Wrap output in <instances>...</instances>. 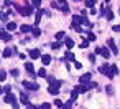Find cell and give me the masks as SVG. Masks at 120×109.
<instances>
[{
  "mask_svg": "<svg viewBox=\"0 0 120 109\" xmlns=\"http://www.w3.org/2000/svg\"><path fill=\"white\" fill-rule=\"evenodd\" d=\"M18 13L23 15V17H28V15L33 13V8H31L30 4H26V5H23V7H18Z\"/></svg>",
  "mask_w": 120,
  "mask_h": 109,
  "instance_id": "obj_1",
  "label": "cell"
},
{
  "mask_svg": "<svg viewBox=\"0 0 120 109\" xmlns=\"http://www.w3.org/2000/svg\"><path fill=\"white\" fill-rule=\"evenodd\" d=\"M84 25V18L79 15H72V27H81Z\"/></svg>",
  "mask_w": 120,
  "mask_h": 109,
  "instance_id": "obj_2",
  "label": "cell"
},
{
  "mask_svg": "<svg viewBox=\"0 0 120 109\" xmlns=\"http://www.w3.org/2000/svg\"><path fill=\"white\" fill-rule=\"evenodd\" d=\"M23 86L26 88V89H30V91H36L40 86L36 84V83H33V81H23Z\"/></svg>",
  "mask_w": 120,
  "mask_h": 109,
  "instance_id": "obj_3",
  "label": "cell"
},
{
  "mask_svg": "<svg viewBox=\"0 0 120 109\" xmlns=\"http://www.w3.org/2000/svg\"><path fill=\"white\" fill-rule=\"evenodd\" d=\"M48 93H49V94H54V96H56V94L59 93V83H58V81H56V83H53V84H51V86L48 88Z\"/></svg>",
  "mask_w": 120,
  "mask_h": 109,
  "instance_id": "obj_4",
  "label": "cell"
},
{
  "mask_svg": "<svg viewBox=\"0 0 120 109\" xmlns=\"http://www.w3.org/2000/svg\"><path fill=\"white\" fill-rule=\"evenodd\" d=\"M95 53H97V55H102L104 58H109V56H110V51H109L107 48H102V46L95 48Z\"/></svg>",
  "mask_w": 120,
  "mask_h": 109,
  "instance_id": "obj_5",
  "label": "cell"
},
{
  "mask_svg": "<svg viewBox=\"0 0 120 109\" xmlns=\"http://www.w3.org/2000/svg\"><path fill=\"white\" fill-rule=\"evenodd\" d=\"M99 71H100L102 74H105L107 78H110V79H112V76H110V68H109V65H102V66L99 68Z\"/></svg>",
  "mask_w": 120,
  "mask_h": 109,
  "instance_id": "obj_6",
  "label": "cell"
},
{
  "mask_svg": "<svg viewBox=\"0 0 120 109\" xmlns=\"http://www.w3.org/2000/svg\"><path fill=\"white\" fill-rule=\"evenodd\" d=\"M90 79H92V74H90V73H86V74H82V76L79 78V83H81V84H87Z\"/></svg>",
  "mask_w": 120,
  "mask_h": 109,
  "instance_id": "obj_7",
  "label": "cell"
},
{
  "mask_svg": "<svg viewBox=\"0 0 120 109\" xmlns=\"http://www.w3.org/2000/svg\"><path fill=\"white\" fill-rule=\"evenodd\" d=\"M0 38H2L4 41H10L12 40V35L8 32H4V30H0Z\"/></svg>",
  "mask_w": 120,
  "mask_h": 109,
  "instance_id": "obj_8",
  "label": "cell"
},
{
  "mask_svg": "<svg viewBox=\"0 0 120 109\" xmlns=\"http://www.w3.org/2000/svg\"><path fill=\"white\" fill-rule=\"evenodd\" d=\"M25 68H26V71L30 73V76H31V78H35V76H36V73H35V69H33V65H31V63H25Z\"/></svg>",
  "mask_w": 120,
  "mask_h": 109,
  "instance_id": "obj_9",
  "label": "cell"
},
{
  "mask_svg": "<svg viewBox=\"0 0 120 109\" xmlns=\"http://www.w3.org/2000/svg\"><path fill=\"white\" fill-rule=\"evenodd\" d=\"M5 102H8V104H17V97L10 93V94H7V96H5Z\"/></svg>",
  "mask_w": 120,
  "mask_h": 109,
  "instance_id": "obj_10",
  "label": "cell"
},
{
  "mask_svg": "<svg viewBox=\"0 0 120 109\" xmlns=\"http://www.w3.org/2000/svg\"><path fill=\"white\" fill-rule=\"evenodd\" d=\"M107 43H109V46H110V50H112V53H113V55H117V53H118V48L115 46V41H113V40L110 38V40H109Z\"/></svg>",
  "mask_w": 120,
  "mask_h": 109,
  "instance_id": "obj_11",
  "label": "cell"
},
{
  "mask_svg": "<svg viewBox=\"0 0 120 109\" xmlns=\"http://www.w3.org/2000/svg\"><path fill=\"white\" fill-rule=\"evenodd\" d=\"M30 58H31V60L40 58V50H31V51H30Z\"/></svg>",
  "mask_w": 120,
  "mask_h": 109,
  "instance_id": "obj_12",
  "label": "cell"
},
{
  "mask_svg": "<svg viewBox=\"0 0 120 109\" xmlns=\"http://www.w3.org/2000/svg\"><path fill=\"white\" fill-rule=\"evenodd\" d=\"M20 101H22V104H25V106H26V104H30V101H28V96H26L25 93H22V94H20Z\"/></svg>",
  "mask_w": 120,
  "mask_h": 109,
  "instance_id": "obj_13",
  "label": "cell"
},
{
  "mask_svg": "<svg viewBox=\"0 0 120 109\" xmlns=\"http://www.w3.org/2000/svg\"><path fill=\"white\" fill-rule=\"evenodd\" d=\"M7 30H8V32L17 30V23H15V22H8V23H7Z\"/></svg>",
  "mask_w": 120,
  "mask_h": 109,
  "instance_id": "obj_14",
  "label": "cell"
},
{
  "mask_svg": "<svg viewBox=\"0 0 120 109\" xmlns=\"http://www.w3.org/2000/svg\"><path fill=\"white\" fill-rule=\"evenodd\" d=\"M20 32H22V33H28V32H31V27L25 23V25H22V27H20Z\"/></svg>",
  "mask_w": 120,
  "mask_h": 109,
  "instance_id": "obj_15",
  "label": "cell"
},
{
  "mask_svg": "<svg viewBox=\"0 0 120 109\" xmlns=\"http://www.w3.org/2000/svg\"><path fill=\"white\" fill-rule=\"evenodd\" d=\"M41 61H43V65H49L51 63V56L49 55H43L41 56Z\"/></svg>",
  "mask_w": 120,
  "mask_h": 109,
  "instance_id": "obj_16",
  "label": "cell"
},
{
  "mask_svg": "<svg viewBox=\"0 0 120 109\" xmlns=\"http://www.w3.org/2000/svg\"><path fill=\"white\" fill-rule=\"evenodd\" d=\"M41 15H43V10L40 8V10L36 12V22H35V25H36V27L40 25V20H41Z\"/></svg>",
  "mask_w": 120,
  "mask_h": 109,
  "instance_id": "obj_17",
  "label": "cell"
},
{
  "mask_svg": "<svg viewBox=\"0 0 120 109\" xmlns=\"http://www.w3.org/2000/svg\"><path fill=\"white\" fill-rule=\"evenodd\" d=\"M117 73H118V68H117V65H112V66H110V76L113 78Z\"/></svg>",
  "mask_w": 120,
  "mask_h": 109,
  "instance_id": "obj_18",
  "label": "cell"
},
{
  "mask_svg": "<svg viewBox=\"0 0 120 109\" xmlns=\"http://www.w3.org/2000/svg\"><path fill=\"white\" fill-rule=\"evenodd\" d=\"M12 55H13V50H12V48H7V50H4V56H5V58H10Z\"/></svg>",
  "mask_w": 120,
  "mask_h": 109,
  "instance_id": "obj_19",
  "label": "cell"
},
{
  "mask_svg": "<svg viewBox=\"0 0 120 109\" xmlns=\"http://www.w3.org/2000/svg\"><path fill=\"white\" fill-rule=\"evenodd\" d=\"M59 10H63L64 13H69V5H68V4H63V2H61V8H59Z\"/></svg>",
  "mask_w": 120,
  "mask_h": 109,
  "instance_id": "obj_20",
  "label": "cell"
},
{
  "mask_svg": "<svg viewBox=\"0 0 120 109\" xmlns=\"http://www.w3.org/2000/svg\"><path fill=\"white\" fill-rule=\"evenodd\" d=\"M31 33H33V36H40L41 35V30L38 27H35V28H31Z\"/></svg>",
  "mask_w": 120,
  "mask_h": 109,
  "instance_id": "obj_21",
  "label": "cell"
},
{
  "mask_svg": "<svg viewBox=\"0 0 120 109\" xmlns=\"http://www.w3.org/2000/svg\"><path fill=\"white\" fill-rule=\"evenodd\" d=\"M64 45H66L68 48H72V46H74V41H72L71 38H66V40H64Z\"/></svg>",
  "mask_w": 120,
  "mask_h": 109,
  "instance_id": "obj_22",
  "label": "cell"
},
{
  "mask_svg": "<svg viewBox=\"0 0 120 109\" xmlns=\"http://www.w3.org/2000/svg\"><path fill=\"white\" fill-rule=\"evenodd\" d=\"M64 60H69V61H74V60H76V58H74V55H72V53H71V51H68V53H66V55H64Z\"/></svg>",
  "mask_w": 120,
  "mask_h": 109,
  "instance_id": "obj_23",
  "label": "cell"
},
{
  "mask_svg": "<svg viewBox=\"0 0 120 109\" xmlns=\"http://www.w3.org/2000/svg\"><path fill=\"white\" fill-rule=\"evenodd\" d=\"M95 38H97V36H95L92 32H87V40H89V41H95Z\"/></svg>",
  "mask_w": 120,
  "mask_h": 109,
  "instance_id": "obj_24",
  "label": "cell"
},
{
  "mask_svg": "<svg viewBox=\"0 0 120 109\" xmlns=\"http://www.w3.org/2000/svg\"><path fill=\"white\" fill-rule=\"evenodd\" d=\"M36 76H40V78H45V76H46V69H45V68H41V69L36 73Z\"/></svg>",
  "mask_w": 120,
  "mask_h": 109,
  "instance_id": "obj_25",
  "label": "cell"
},
{
  "mask_svg": "<svg viewBox=\"0 0 120 109\" xmlns=\"http://www.w3.org/2000/svg\"><path fill=\"white\" fill-rule=\"evenodd\" d=\"M77 96H79V93H77V91H76V89H74V91H72V93H71V101H72V102H74V101H76V99H77Z\"/></svg>",
  "mask_w": 120,
  "mask_h": 109,
  "instance_id": "obj_26",
  "label": "cell"
},
{
  "mask_svg": "<svg viewBox=\"0 0 120 109\" xmlns=\"http://www.w3.org/2000/svg\"><path fill=\"white\" fill-rule=\"evenodd\" d=\"M64 35H66L64 32H58V33H56L54 36H56V40H63V38H64Z\"/></svg>",
  "mask_w": 120,
  "mask_h": 109,
  "instance_id": "obj_27",
  "label": "cell"
},
{
  "mask_svg": "<svg viewBox=\"0 0 120 109\" xmlns=\"http://www.w3.org/2000/svg\"><path fill=\"white\" fill-rule=\"evenodd\" d=\"M105 91H107V94H113V86H112V84L105 86Z\"/></svg>",
  "mask_w": 120,
  "mask_h": 109,
  "instance_id": "obj_28",
  "label": "cell"
},
{
  "mask_svg": "<svg viewBox=\"0 0 120 109\" xmlns=\"http://www.w3.org/2000/svg\"><path fill=\"white\" fill-rule=\"evenodd\" d=\"M38 109H51V104H49V102H43Z\"/></svg>",
  "mask_w": 120,
  "mask_h": 109,
  "instance_id": "obj_29",
  "label": "cell"
},
{
  "mask_svg": "<svg viewBox=\"0 0 120 109\" xmlns=\"http://www.w3.org/2000/svg\"><path fill=\"white\" fill-rule=\"evenodd\" d=\"M30 5H31V7H40V5H41V0H33Z\"/></svg>",
  "mask_w": 120,
  "mask_h": 109,
  "instance_id": "obj_30",
  "label": "cell"
},
{
  "mask_svg": "<svg viewBox=\"0 0 120 109\" xmlns=\"http://www.w3.org/2000/svg\"><path fill=\"white\" fill-rule=\"evenodd\" d=\"M61 8V2H51V8Z\"/></svg>",
  "mask_w": 120,
  "mask_h": 109,
  "instance_id": "obj_31",
  "label": "cell"
},
{
  "mask_svg": "<svg viewBox=\"0 0 120 109\" xmlns=\"http://www.w3.org/2000/svg\"><path fill=\"white\" fill-rule=\"evenodd\" d=\"M5 78H7V73H5L4 69H0V81H4Z\"/></svg>",
  "mask_w": 120,
  "mask_h": 109,
  "instance_id": "obj_32",
  "label": "cell"
},
{
  "mask_svg": "<svg viewBox=\"0 0 120 109\" xmlns=\"http://www.w3.org/2000/svg\"><path fill=\"white\" fill-rule=\"evenodd\" d=\"M107 20H113V13H112L109 8H107Z\"/></svg>",
  "mask_w": 120,
  "mask_h": 109,
  "instance_id": "obj_33",
  "label": "cell"
},
{
  "mask_svg": "<svg viewBox=\"0 0 120 109\" xmlns=\"http://www.w3.org/2000/svg\"><path fill=\"white\" fill-rule=\"evenodd\" d=\"M51 46H53V50H59V48H61V43H59V41H56V43H53Z\"/></svg>",
  "mask_w": 120,
  "mask_h": 109,
  "instance_id": "obj_34",
  "label": "cell"
},
{
  "mask_svg": "<svg viewBox=\"0 0 120 109\" xmlns=\"http://www.w3.org/2000/svg\"><path fill=\"white\" fill-rule=\"evenodd\" d=\"M71 104H72V101H68L66 104H63V109H71Z\"/></svg>",
  "mask_w": 120,
  "mask_h": 109,
  "instance_id": "obj_35",
  "label": "cell"
},
{
  "mask_svg": "<svg viewBox=\"0 0 120 109\" xmlns=\"http://www.w3.org/2000/svg\"><path fill=\"white\" fill-rule=\"evenodd\" d=\"M94 4H95L94 0H92V2H90V0H86V7H92L94 8Z\"/></svg>",
  "mask_w": 120,
  "mask_h": 109,
  "instance_id": "obj_36",
  "label": "cell"
},
{
  "mask_svg": "<svg viewBox=\"0 0 120 109\" xmlns=\"http://www.w3.org/2000/svg\"><path fill=\"white\" fill-rule=\"evenodd\" d=\"M4 91H5L7 94H10V93H12V86H4Z\"/></svg>",
  "mask_w": 120,
  "mask_h": 109,
  "instance_id": "obj_37",
  "label": "cell"
},
{
  "mask_svg": "<svg viewBox=\"0 0 120 109\" xmlns=\"http://www.w3.org/2000/svg\"><path fill=\"white\" fill-rule=\"evenodd\" d=\"M10 74H12V76H18V69H17V68H13V69L10 71Z\"/></svg>",
  "mask_w": 120,
  "mask_h": 109,
  "instance_id": "obj_38",
  "label": "cell"
},
{
  "mask_svg": "<svg viewBox=\"0 0 120 109\" xmlns=\"http://www.w3.org/2000/svg\"><path fill=\"white\" fill-rule=\"evenodd\" d=\"M87 45H89V41H87V40H84V41L81 43V48H87Z\"/></svg>",
  "mask_w": 120,
  "mask_h": 109,
  "instance_id": "obj_39",
  "label": "cell"
},
{
  "mask_svg": "<svg viewBox=\"0 0 120 109\" xmlns=\"http://www.w3.org/2000/svg\"><path fill=\"white\" fill-rule=\"evenodd\" d=\"M0 18H2V20H4V22H7V20H8V17H7V15H5V13H0Z\"/></svg>",
  "mask_w": 120,
  "mask_h": 109,
  "instance_id": "obj_40",
  "label": "cell"
},
{
  "mask_svg": "<svg viewBox=\"0 0 120 109\" xmlns=\"http://www.w3.org/2000/svg\"><path fill=\"white\" fill-rule=\"evenodd\" d=\"M54 104H56V106H58V107H63V102H61V101H59V99H56V101H54Z\"/></svg>",
  "mask_w": 120,
  "mask_h": 109,
  "instance_id": "obj_41",
  "label": "cell"
},
{
  "mask_svg": "<svg viewBox=\"0 0 120 109\" xmlns=\"http://www.w3.org/2000/svg\"><path fill=\"white\" fill-rule=\"evenodd\" d=\"M74 66H76V68H77V69H81V68H82V65H81V63H79V61H76V63H74Z\"/></svg>",
  "mask_w": 120,
  "mask_h": 109,
  "instance_id": "obj_42",
  "label": "cell"
},
{
  "mask_svg": "<svg viewBox=\"0 0 120 109\" xmlns=\"http://www.w3.org/2000/svg\"><path fill=\"white\" fill-rule=\"evenodd\" d=\"M26 109H38V107L33 106V104H26Z\"/></svg>",
  "mask_w": 120,
  "mask_h": 109,
  "instance_id": "obj_43",
  "label": "cell"
},
{
  "mask_svg": "<svg viewBox=\"0 0 120 109\" xmlns=\"http://www.w3.org/2000/svg\"><path fill=\"white\" fill-rule=\"evenodd\" d=\"M89 60H90V63H94V61H95V55H90Z\"/></svg>",
  "mask_w": 120,
  "mask_h": 109,
  "instance_id": "obj_44",
  "label": "cell"
},
{
  "mask_svg": "<svg viewBox=\"0 0 120 109\" xmlns=\"http://www.w3.org/2000/svg\"><path fill=\"white\" fill-rule=\"evenodd\" d=\"M113 32H120V25H113Z\"/></svg>",
  "mask_w": 120,
  "mask_h": 109,
  "instance_id": "obj_45",
  "label": "cell"
},
{
  "mask_svg": "<svg viewBox=\"0 0 120 109\" xmlns=\"http://www.w3.org/2000/svg\"><path fill=\"white\" fill-rule=\"evenodd\" d=\"M2 91H4V88H2V86H0V93H2Z\"/></svg>",
  "mask_w": 120,
  "mask_h": 109,
  "instance_id": "obj_46",
  "label": "cell"
},
{
  "mask_svg": "<svg viewBox=\"0 0 120 109\" xmlns=\"http://www.w3.org/2000/svg\"><path fill=\"white\" fill-rule=\"evenodd\" d=\"M118 13H120V8H118Z\"/></svg>",
  "mask_w": 120,
  "mask_h": 109,
  "instance_id": "obj_47",
  "label": "cell"
}]
</instances>
